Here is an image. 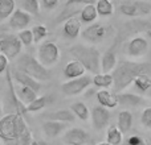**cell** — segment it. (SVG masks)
I'll use <instances>...</instances> for the list:
<instances>
[{"label":"cell","instance_id":"1","mask_svg":"<svg viewBox=\"0 0 151 145\" xmlns=\"http://www.w3.org/2000/svg\"><path fill=\"white\" fill-rule=\"evenodd\" d=\"M0 140L4 145H31L33 141L25 119L15 112L0 119Z\"/></svg>","mask_w":151,"mask_h":145},{"label":"cell","instance_id":"2","mask_svg":"<svg viewBox=\"0 0 151 145\" xmlns=\"http://www.w3.org/2000/svg\"><path fill=\"white\" fill-rule=\"evenodd\" d=\"M150 62H137L130 60H121L115 69L111 71L113 75V92L118 94L133 85V82L142 74H150Z\"/></svg>","mask_w":151,"mask_h":145},{"label":"cell","instance_id":"3","mask_svg":"<svg viewBox=\"0 0 151 145\" xmlns=\"http://www.w3.org/2000/svg\"><path fill=\"white\" fill-rule=\"evenodd\" d=\"M69 54L74 60L80 61L83 68L91 74L96 75L101 71V53L97 48L78 44L69 49Z\"/></svg>","mask_w":151,"mask_h":145},{"label":"cell","instance_id":"4","mask_svg":"<svg viewBox=\"0 0 151 145\" xmlns=\"http://www.w3.org/2000/svg\"><path fill=\"white\" fill-rule=\"evenodd\" d=\"M15 66L17 70L25 72L27 75L32 77L33 79L39 80V82L50 79V71L45 66H42L37 58H35L31 54H20L16 60Z\"/></svg>","mask_w":151,"mask_h":145},{"label":"cell","instance_id":"5","mask_svg":"<svg viewBox=\"0 0 151 145\" xmlns=\"http://www.w3.org/2000/svg\"><path fill=\"white\" fill-rule=\"evenodd\" d=\"M37 60L45 68H52L60 61V48L53 41H44L37 49Z\"/></svg>","mask_w":151,"mask_h":145},{"label":"cell","instance_id":"6","mask_svg":"<svg viewBox=\"0 0 151 145\" xmlns=\"http://www.w3.org/2000/svg\"><path fill=\"white\" fill-rule=\"evenodd\" d=\"M119 13L127 17H141L151 13V1L145 0H127L119 4Z\"/></svg>","mask_w":151,"mask_h":145},{"label":"cell","instance_id":"7","mask_svg":"<svg viewBox=\"0 0 151 145\" xmlns=\"http://www.w3.org/2000/svg\"><path fill=\"white\" fill-rule=\"evenodd\" d=\"M91 85H93V78H90L89 75H82L80 78L66 80L65 83H63L61 91L66 96H77L80 94L85 92Z\"/></svg>","mask_w":151,"mask_h":145},{"label":"cell","instance_id":"8","mask_svg":"<svg viewBox=\"0 0 151 145\" xmlns=\"http://www.w3.org/2000/svg\"><path fill=\"white\" fill-rule=\"evenodd\" d=\"M23 50V44L15 34H5L0 38V53L4 54L8 60H15L20 55Z\"/></svg>","mask_w":151,"mask_h":145},{"label":"cell","instance_id":"9","mask_svg":"<svg viewBox=\"0 0 151 145\" xmlns=\"http://www.w3.org/2000/svg\"><path fill=\"white\" fill-rule=\"evenodd\" d=\"M110 31H111V26L104 25L99 23H93L81 32V36L85 41L90 42V44H99L106 38Z\"/></svg>","mask_w":151,"mask_h":145},{"label":"cell","instance_id":"10","mask_svg":"<svg viewBox=\"0 0 151 145\" xmlns=\"http://www.w3.org/2000/svg\"><path fill=\"white\" fill-rule=\"evenodd\" d=\"M90 141V133L78 127L69 128L63 135V143L65 145H88Z\"/></svg>","mask_w":151,"mask_h":145},{"label":"cell","instance_id":"11","mask_svg":"<svg viewBox=\"0 0 151 145\" xmlns=\"http://www.w3.org/2000/svg\"><path fill=\"white\" fill-rule=\"evenodd\" d=\"M90 119L91 125L96 131H102L109 125L110 119H111V112L110 109L105 108L102 106H94L90 111Z\"/></svg>","mask_w":151,"mask_h":145},{"label":"cell","instance_id":"12","mask_svg":"<svg viewBox=\"0 0 151 145\" xmlns=\"http://www.w3.org/2000/svg\"><path fill=\"white\" fill-rule=\"evenodd\" d=\"M125 52L130 58H141L149 52V41L142 36H135L126 44Z\"/></svg>","mask_w":151,"mask_h":145},{"label":"cell","instance_id":"13","mask_svg":"<svg viewBox=\"0 0 151 145\" xmlns=\"http://www.w3.org/2000/svg\"><path fill=\"white\" fill-rule=\"evenodd\" d=\"M31 21L32 16L29 13H27L25 11H23L21 8H19V9H15V12L9 17L8 25H9V28L15 29V31H23V29L28 28Z\"/></svg>","mask_w":151,"mask_h":145},{"label":"cell","instance_id":"14","mask_svg":"<svg viewBox=\"0 0 151 145\" xmlns=\"http://www.w3.org/2000/svg\"><path fill=\"white\" fill-rule=\"evenodd\" d=\"M11 77H12V79L15 80L17 85L32 88V90L36 91L37 94H39V91L41 90V82L33 79L32 77L27 75L25 72H21L20 70H17V69H13V70L11 71Z\"/></svg>","mask_w":151,"mask_h":145},{"label":"cell","instance_id":"15","mask_svg":"<svg viewBox=\"0 0 151 145\" xmlns=\"http://www.w3.org/2000/svg\"><path fill=\"white\" fill-rule=\"evenodd\" d=\"M149 29H151V23H149V21H146V20L134 18V20L123 24L122 32H123V37L126 38V37H129L130 34L139 33V32H147Z\"/></svg>","mask_w":151,"mask_h":145},{"label":"cell","instance_id":"16","mask_svg":"<svg viewBox=\"0 0 151 145\" xmlns=\"http://www.w3.org/2000/svg\"><path fill=\"white\" fill-rule=\"evenodd\" d=\"M42 132L49 139H56L61 136L66 129H68V124L66 123H60V122H50V120H45L42 123Z\"/></svg>","mask_w":151,"mask_h":145},{"label":"cell","instance_id":"17","mask_svg":"<svg viewBox=\"0 0 151 145\" xmlns=\"http://www.w3.org/2000/svg\"><path fill=\"white\" fill-rule=\"evenodd\" d=\"M42 119L45 120H50V122H60V123H73L76 120L74 114L68 108L64 109H57V111H52V112H45L41 115Z\"/></svg>","mask_w":151,"mask_h":145},{"label":"cell","instance_id":"18","mask_svg":"<svg viewBox=\"0 0 151 145\" xmlns=\"http://www.w3.org/2000/svg\"><path fill=\"white\" fill-rule=\"evenodd\" d=\"M81 28H82V23L80 21L78 17H72L66 20L63 25V34L66 38L74 40L81 34Z\"/></svg>","mask_w":151,"mask_h":145},{"label":"cell","instance_id":"19","mask_svg":"<svg viewBox=\"0 0 151 145\" xmlns=\"http://www.w3.org/2000/svg\"><path fill=\"white\" fill-rule=\"evenodd\" d=\"M115 95H117L118 104L125 107H139L145 103L143 96L134 92H118Z\"/></svg>","mask_w":151,"mask_h":145},{"label":"cell","instance_id":"20","mask_svg":"<svg viewBox=\"0 0 151 145\" xmlns=\"http://www.w3.org/2000/svg\"><path fill=\"white\" fill-rule=\"evenodd\" d=\"M97 102L99 106L105 107L107 109H113L118 106V100H117V95L115 92L110 90H99L97 91Z\"/></svg>","mask_w":151,"mask_h":145},{"label":"cell","instance_id":"21","mask_svg":"<svg viewBox=\"0 0 151 145\" xmlns=\"http://www.w3.org/2000/svg\"><path fill=\"white\" fill-rule=\"evenodd\" d=\"M134 90L141 96L151 98V77L150 74H142L133 82Z\"/></svg>","mask_w":151,"mask_h":145},{"label":"cell","instance_id":"22","mask_svg":"<svg viewBox=\"0 0 151 145\" xmlns=\"http://www.w3.org/2000/svg\"><path fill=\"white\" fill-rule=\"evenodd\" d=\"M86 69L83 68V65L77 60H72L70 62L66 63L65 69H64V77L68 80L76 79V78H80L82 75H85Z\"/></svg>","mask_w":151,"mask_h":145},{"label":"cell","instance_id":"23","mask_svg":"<svg viewBox=\"0 0 151 145\" xmlns=\"http://www.w3.org/2000/svg\"><path fill=\"white\" fill-rule=\"evenodd\" d=\"M118 63L117 54L113 49H109L101 55V71L102 72H111Z\"/></svg>","mask_w":151,"mask_h":145},{"label":"cell","instance_id":"24","mask_svg":"<svg viewBox=\"0 0 151 145\" xmlns=\"http://www.w3.org/2000/svg\"><path fill=\"white\" fill-rule=\"evenodd\" d=\"M133 122H134L133 114L130 111H127V109H123V111H121L118 114L117 128L122 133H127V132H130L131 127H133Z\"/></svg>","mask_w":151,"mask_h":145},{"label":"cell","instance_id":"25","mask_svg":"<svg viewBox=\"0 0 151 145\" xmlns=\"http://www.w3.org/2000/svg\"><path fill=\"white\" fill-rule=\"evenodd\" d=\"M93 85L97 88L107 90L109 87H113V75L111 72H98L93 77Z\"/></svg>","mask_w":151,"mask_h":145},{"label":"cell","instance_id":"26","mask_svg":"<svg viewBox=\"0 0 151 145\" xmlns=\"http://www.w3.org/2000/svg\"><path fill=\"white\" fill-rule=\"evenodd\" d=\"M15 91H16L17 98L20 99L21 103H24L25 106H28L29 103H32V102L37 98V92H36V91H33L32 88H29V87H25V86H20V85H19V87L15 88Z\"/></svg>","mask_w":151,"mask_h":145},{"label":"cell","instance_id":"27","mask_svg":"<svg viewBox=\"0 0 151 145\" xmlns=\"http://www.w3.org/2000/svg\"><path fill=\"white\" fill-rule=\"evenodd\" d=\"M50 102H52V96H49V95L37 96L32 103H29L28 106H27V111L31 112V114L39 112V111H41V109H44Z\"/></svg>","mask_w":151,"mask_h":145},{"label":"cell","instance_id":"28","mask_svg":"<svg viewBox=\"0 0 151 145\" xmlns=\"http://www.w3.org/2000/svg\"><path fill=\"white\" fill-rule=\"evenodd\" d=\"M69 109L73 112L76 117H78L82 122H88L89 117H90V111H89L88 106L82 102H76V103L72 104Z\"/></svg>","mask_w":151,"mask_h":145},{"label":"cell","instance_id":"29","mask_svg":"<svg viewBox=\"0 0 151 145\" xmlns=\"http://www.w3.org/2000/svg\"><path fill=\"white\" fill-rule=\"evenodd\" d=\"M97 16H98V13H97L96 5H85L80 12V21L90 25V24H93L96 21Z\"/></svg>","mask_w":151,"mask_h":145},{"label":"cell","instance_id":"30","mask_svg":"<svg viewBox=\"0 0 151 145\" xmlns=\"http://www.w3.org/2000/svg\"><path fill=\"white\" fill-rule=\"evenodd\" d=\"M16 9L15 0H0V23L5 21L12 16Z\"/></svg>","mask_w":151,"mask_h":145},{"label":"cell","instance_id":"31","mask_svg":"<svg viewBox=\"0 0 151 145\" xmlns=\"http://www.w3.org/2000/svg\"><path fill=\"white\" fill-rule=\"evenodd\" d=\"M123 141V133L117 128V125H110L106 132V143L110 145H121Z\"/></svg>","mask_w":151,"mask_h":145},{"label":"cell","instance_id":"32","mask_svg":"<svg viewBox=\"0 0 151 145\" xmlns=\"http://www.w3.org/2000/svg\"><path fill=\"white\" fill-rule=\"evenodd\" d=\"M97 13L102 17H107L114 13V4L111 0H97L96 3Z\"/></svg>","mask_w":151,"mask_h":145},{"label":"cell","instance_id":"33","mask_svg":"<svg viewBox=\"0 0 151 145\" xmlns=\"http://www.w3.org/2000/svg\"><path fill=\"white\" fill-rule=\"evenodd\" d=\"M81 9H82V8H80L78 5H65V9L60 13L58 18H56V24L65 23V21L69 20V18L76 17L77 15H80Z\"/></svg>","mask_w":151,"mask_h":145},{"label":"cell","instance_id":"34","mask_svg":"<svg viewBox=\"0 0 151 145\" xmlns=\"http://www.w3.org/2000/svg\"><path fill=\"white\" fill-rule=\"evenodd\" d=\"M21 9L25 11L29 15H39L40 12V3L39 0H23L21 1Z\"/></svg>","mask_w":151,"mask_h":145},{"label":"cell","instance_id":"35","mask_svg":"<svg viewBox=\"0 0 151 145\" xmlns=\"http://www.w3.org/2000/svg\"><path fill=\"white\" fill-rule=\"evenodd\" d=\"M31 31H32V34H33V42H36V44L41 42L48 36V28L45 25H41V24L35 25Z\"/></svg>","mask_w":151,"mask_h":145},{"label":"cell","instance_id":"36","mask_svg":"<svg viewBox=\"0 0 151 145\" xmlns=\"http://www.w3.org/2000/svg\"><path fill=\"white\" fill-rule=\"evenodd\" d=\"M20 42L23 44V46H31L33 44V34H32L31 29H23V31H19L17 34Z\"/></svg>","mask_w":151,"mask_h":145},{"label":"cell","instance_id":"37","mask_svg":"<svg viewBox=\"0 0 151 145\" xmlns=\"http://www.w3.org/2000/svg\"><path fill=\"white\" fill-rule=\"evenodd\" d=\"M141 124L147 129H151V107H145L141 114Z\"/></svg>","mask_w":151,"mask_h":145},{"label":"cell","instance_id":"38","mask_svg":"<svg viewBox=\"0 0 151 145\" xmlns=\"http://www.w3.org/2000/svg\"><path fill=\"white\" fill-rule=\"evenodd\" d=\"M126 145H147V141L143 137H141L139 135H131L127 139Z\"/></svg>","mask_w":151,"mask_h":145},{"label":"cell","instance_id":"39","mask_svg":"<svg viewBox=\"0 0 151 145\" xmlns=\"http://www.w3.org/2000/svg\"><path fill=\"white\" fill-rule=\"evenodd\" d=\"M97 0H66L65 5H94Z\"/></svg>","mask_w":151,"mask_h":145},{"label":"cell","instance_id":"40","mask_svg":"<svg viewBox=\"0 0 151 145\" xmlns=\"http://www.w3.org/2000/svg\"><path fill=\"white\" fill-rule=\"evenodd\" d=\"M8 68H9V60H8L4 54L0 53V74L5 72V70H7Z\"/></svg>","mask_w":151,"mask_h":145},{"label":"cell","instance_id":"41","mask_svg":"<svg viewBox=\"0 0 151 145\" xmlns=\"http://www.w3.org/2000/svg\"><path fill=\"white\" fill-rule=\"evenodd\" d=\"M58 1L60 0H41V4L45 9H53L58 5Z\"/></svg>","mask_w":151,"mask_h":145},{"label":"cell","instance_id":"42","mask_svg":"<svg viewBox=\"0 0 151 145\" xmlns=\"http://www.w3.org/2000/svg\"><path fill=\"white\" fill-rule=\"evenodd\" d=\"M39 143V145H48L47 141H44V140H41V141H37Z\"/></svg>","mask_w":151,"mask_h":145},{"label":"cell","instance_id":"43","mask_svg":"<svg viewBox=\"0 0 151 145\" xmlns=\"http://www.w3.org/2000/svg\"><path fill=\"white\" fill-rule=\"evenodd\" d=\"M3 114V106H1V99H0V116H1Z\"/></svg>","mask_w":151,"mask_h":145},{"label":"cell","instance_id":"44","mask_svg":"<svg viewBox=\"0 0 151 145\" xmlns=\"http://www.w3.org/2000/svg\"><path fill=\"white\" fill-rule=\"evenodd\" d=\"M146 34H147V37H149V38H151V29H149V31L146 32Z\"/></svg>","mask_w":151,"mask_h":145},{"label":"cell","instance_id":"45","mask_svg":"<svg viewBox=\"0 0 151 145\" xmlns=\"http://www.w3.org/2000/svg\"><path fill=\"white\" fill-rule=\"evenodd\" d=\"M97 145H110V144L106 143V141H104V143H99V144H97Z\"/></svg>","mask_w":151,"mask_h":145},{"label":"cell","instance_id":"46","mask_svg":"<svg viewBox=\"0 0 151 145\" xmlns=\"http://www.w3.org/2000/svg\"><path fill=\"white\" fill-rule=\"evenodd\" d=\"M31 145H39V143H37V141H32V143H31Z\"/></svg>","mask_w":151,"mask_h":145},{"label":"cell","instance_id":"47","mask_svg":"<svg viewBox=\"0 0 151 145\" xmlns=\"http://www.w3.org/2000/svg\"><path fill=\"white\" fill-rule=\"evenodd\" d=\"M147 145H151V143H150V141H147Z\"/></svg>","mask_w":151,"mask_h":145},{"label":"cell","instance_id":"48","mask_svg":"<svg viewBox=\"0 0 151 145\" xmlns=\"http://www.w3.org/2000/svg\"><path fill=\"white\" fill-rule=\"evenodd\" d=\"M145 1H151V0H145Z\"/></svg>","mask_w":151,"mask_h":145}]
</instances>
